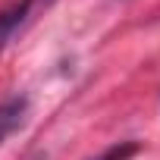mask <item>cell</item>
Instances as JSON below:
<instances>
[{
    "instance_id": "7a4b0ae2",
    "label": "cell",
    "mask_w": 160,
    "mask_h": 160,
    "mask_svg": "<svg viewBox=\"0 0 160 160\" xmlns=\"http://www.w3.org/2000/svg\"><path fill=\"white\" fill-rule=\"evenodd\" d=\"M28 13H32V0L13 3V7H7L3 13H0V50H3V47H7V44L16 38V32L25 25Z\"/></svg>"
},
{
    "instance_id": "6da1fadb",
    "label": "cell",
    "mask_w": 160,
    "mask_h": 160,
    "mask_svg": "<svg viewBox=\"0 0 160 160\" xmlns=\"http://www.w3.org/2000/svg\"><path fill=\"white\" fill-rule=\"evenodd\" d=\"M25 113H28V98L25 94H10V98L0 101V144H3L7 135H13L25 122Z\"/></svg>"
},
{
    "instance_id": "277c9868",
    "label": "cell",
    "mask_w": 160,
    "mask_h": 160,
    "mask_svg": "<svg viewBox=\"0 0 160 160\" xmlns=\"http://www.w3.org/2000/svg\"><path fill=\"white\" fill-rule=\"evenodd\" d=\"M32 3H35V0H32ZM44 3H47V0H44Z\"/></svg>"
},
{
    "instance_id": "3957f363",
    "label": "cell",
    "mask_w": 160,
    "mask_h": 160,
    "mask_svg": "<svg viewBox=\"0 0 160 160\" xmlns=\"http://www.w3.org/2000/svg\"><path fill=\"white\" fill-rule=\"evenodd\" d=\"M138 154V144L135 141H122V144H113V148H107L101 157H94V160H129V157H135Z\"/></svg>"
}]
</instances>
